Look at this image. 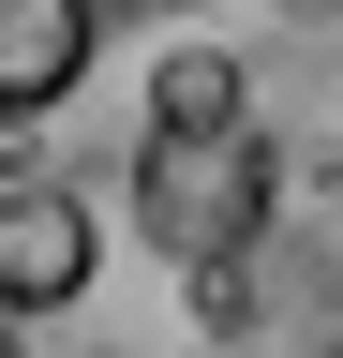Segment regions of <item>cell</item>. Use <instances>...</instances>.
Segmentation results:
<instances>
[{
    "label": "cell",
    "mask_w": 343,
    "mask_h": 358,
    "mask_svg": "<svg viewBox=\"0 0 343 358\" xmlns=\"http://www.w3.org/2000/svg\"><path fill=\"white\" fill-rule=\"evenodd\" d=\"M284 15H298V30H328V15H343V0H284Z\"/></svg>",
    "instance_id": "obj_6"
},
{
    "label": "cell",
    "mask_w": 343,
    "mask_h": 358,
    "mask_svg": "<svg viewBox=\"0 0 343 358\" xmlns=\"http://www.w3.org/2000/svg\"><path fill=\"white\" fill-rule=\"evenodd\" d=\"M209 120H254V60L164 45V60H149V134H209Z\"/></svg>",
    "instance_id": "obj_4"
},
{
    "label": "cell",
    "mask_w": 343,
    "mask_h": 358,
    "mask_svg": "<svg viewBox=\"0 0 343 358\" xmlns=\"http://www.w3.org/2000/svg\"><path fill=\"white\" fill-rule=\"evenodd\" d=\"M194 329H209V343H239V329H254V284H239V254H194Z\"/></svg>",
    "instance_id": "obj_5"
},
{
    "label": "cell",
    "mask_w": 343,
    "mask_h": 358,
    "mask_svg": "<svg viewBox=\"0 0 343 358\" xmlns=\"http://www.w3.org/2000/svg\"><path fill=\"white\" fill-rule=\"evenodd\" d=\"M284 194V164H269V134L254 120H209V134H149L135 150V224L164 254H239L254 224H269Z\"/></svg>",
    "instance_id": "obj_1"
},
{
    "label": "cell",
    "mask_w": 343,
    "mask_h": 358,
    "mask_svg": "<svg viewBox=\"0 0 343 358\" xmlns=\"http://www.w3.org/2000/svg\"><path fill=\"white\" fill-rule=\"evenodd\" d=\"M75 75H90V0H0V134L75 105Z\"/></svg>",
    "instance_id": "obj_3"
},
{
    "label": "cell",
    "mask_w": 343,
    "mask_h": 358,
    "mask_svg": "<svg viewBox=\"0 0 343 358\" xmlns=\"http://www.w3.org/2000/svg\"><path fill=\"white\" fill-rule=\"evenodd\" d=\"M90 284H105V224H90V194L15 179V194H0V313L45 329V313H75Z\"/></svg>",
    "instance_id": "obj_2"
}]
</instances>
